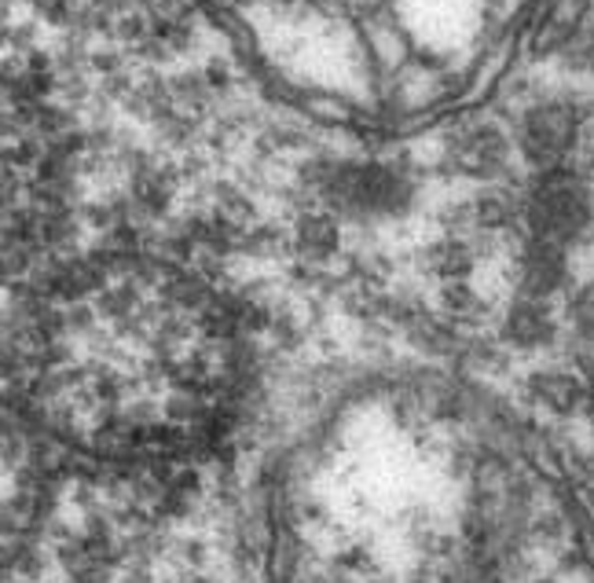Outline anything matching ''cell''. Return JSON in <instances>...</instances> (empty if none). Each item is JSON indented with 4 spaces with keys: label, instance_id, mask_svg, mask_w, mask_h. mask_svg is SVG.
<instances>
[{
    "label": "cell",
    "instance_id": "1",
    "mask_svg": "<svg viewBox=\"0 0 594 583\" xmlns=\"http://www.w3.org/2000/svg\"><path fill=\"white\" fill-rule=\"evenodd\" d=\"M15 360L37 408L93 445L203 426L231 375V319L195 271L155 254L74 260L26 297Z\"/></svg>",
    "mask_w": 594,
    "mask_h": 583
},
{
    "label": "cell",
    "instance_id": "2",
    "mask_svg": "<svg viewBox=\"0 0 594 583\" xmlns=\"http://www.w3.org/2000/svg\"><path fill=\"white\" fill-rule=\"evenodd\" d=\"M260 77L327 125L400 136L481 99L532 0H206Z\"/></svg>",
    "mask_w": 594,
    "mask_h": 583
},
{
    "label": "cell",
    "instance_id": "3",
    "mask_svg": "<svg viewBox=\"0 0 594 583\" xmlns=\"http://www.w3.org/2000/svg\"><path fill=\"white\" fill-rule=\"evenodd\" d=\"M70 198V144L37 85L0 70V279L56 243Z\"/></svg>",
    "mask_w": 594,
    "mask_h": 583
},
{
    "label": "cell",
    "instance_id": "4",
    "mask_svg": "<svg viewBox=\"0 0 594 583\" xmlns=\"http://www.w3.org/2000/svg\"><path fill=\"white\" fill-rule=\"evenodd\" d=\"M34 510V462L12 422L0 415V558L26 529Z\"/></svg>",
    "mask_w": 594,
    "mask_h": 583
}]
</instances>
